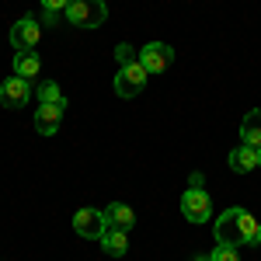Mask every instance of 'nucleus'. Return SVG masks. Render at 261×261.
<instances>
[{
    "label": "nucleus",
    "mask_w": 261,
    "mask_h": 261,
    "mask_svg": "<svg viewBox=\"0 0 261 261\" xmlns=\"http://www.w3.org/2000/svg\"><path fill=\"white\" fill-rule=\"evenodd\" d=\"M195 261H213V258H195Z\"/></svg>",
    "instance_id": "412c9836"
},
{
    "label": "nucleus",
    "mask_w": 261,
    "mask_h": 261,
    "mask_svg": "<svg viewBox=\"0 0 261 261\" xmlns=\"http://www.w3.org/2000/svg\"><path fill=\"white\" fill-rule=\"evenodd\" d=\"M258 167H261V150H258Z\"/></svg>",
    "instance_id": "4be33fe9"
},
{
    "label": "nucleus",
    "mask_w": 261,
    "mask_h": 261,
    "mask_svg": "<svg viewBox=\"0 0 261 261\" xmlns=\"http://www.w3.org/2000/svg\"><path fill=\"white\" fill-rule=\"evenodd\" d=\"M146 66H143L140 60L125 63V66H119V77H115V94L119 98H136L143 87H146Z\"/></svg>",
    "instance_id": "7ed1b4c3"
},
{
    "label": "nucleus",
    "mask_w": 261,
    "mask_h": 261,
    "mask_svg": "<svg viewBox=\"0 0 261 261\" xmlns=\"http://www.w3.org/2000/svg\"><path fill=\"white\" fill-rule=\"evenodd\" d=\"M39 35H42V28H39V18L35 14H24V18L11 28V45L18 49V53H24V49H35L39 45Z\"/></svg>",
    "instance_id": "0eeeda50"
},
{
    "label": "nucleus",
    "mask_w": 261,
    "mask_h": 261,
    "mask_svg": "<svg viewBox=\"0 0 261 261\" xmlns=\"http://www.w3.org/2000/svg\"><path fill=\"white\" fill-rule=\"evenodd\" d=\"M42 7H45V11H66V7H70V0H42Z\"/></svg>",
    "instance_id": "a211bd4d"
},
{
    "label": "nucleus",
    "mask_w": 261,
    "mask_h": 261,
    "mask_svg": "<svg viewBox=\"0 0 261 261\" xmlns=\"http://www.w3.org/2000/svg\"><path fill=\"white\" fill-rule=\"evenodd\" d=\"M45 21L49 24H60V11H45Z\"/></svg>",
    "instance_id": "6ab92c4d"
},
{
    "label": "nucleus",
    "mask_w": 261,
    "mask_h": 261,
    "mask_svg": "<svg viewBox=\"0 0 261 261\" xmlns=\"http://www.w3.org/2000/svg\"><path fill=\"white\" fill-rule=\"evenodd\" d=\"M241 140L244 146H254V150H261V108H254V112H247L241 122Z\"/></svg>",
    "instance_id": "9d476101"
},
{
    "label": "nucleus",
    "mask_w": 261,
    "mask_h": 261,
    "mask_svg": "<svg viewBox=\"0 0 261 261\" xmlns=\"http://www.w3.org/2000/svg\"><path fill=\"white\" fill-rule=\"evenodd\" d=\"M56 101H66L63 91H60V84H53V81L39 84V105H56Z\"/></svg>",
    "instance_id": "2eb2a0df"
},
{
    "label": "nucleus",
    "mask_w": 261,
    "mask_h": 261,
    "mask_svg": "<svg viewBox=\"0 0 261 261\" xmlns=\"http://www.w3.org/2000/svg\"><path fill=\"white\" fill-rule=\"evenodd\" d=\"M28 98H32V81H24L18 73L0 84V105L4 108H21V105H28Z\"/></svg>",
    "instance_id": "6e6552de"
},
{
    "label": "nucleus",
    "mask_w": 261,
    "mask_h": 261,
    "mask_svg": "<svg viewBox=\"0 0 261 261\" xmlns=\"http://www.w3.org/2000/svg\"><path fill=\"white\" fill-rule=\"evenodd\" d=\"M63 112H66V101L39 105V112H35V129H39V136H56V133H60Z\"/></svg>",
    "instance_id": "1a4fd4ad"
},
{
    "label": "nucleus",
    "mask_w": 261,
    "mask_h": 261,
    "mask_svg": "<svg viewBox=\"0 0 261 261\" xmlns=\"http://www.w3.org/2000/svg\"><path fill=\"white\" fill-rule=\"evenodd\" d=\"M105 220H108V226H115V230H133L136 213H133L129 205H122V202H112V205L105 209Z\"/></svg>",
    "instance_id": "f8f14e48"
},
{
    "label": "nucleus",
    "mask_w": 261,
    "mask_h": 261,
    "mask_svg": "<svg viewBox=\"0 0 261 261\" xmlns=\"http://www.w3.org/2000/svg\"><path fill=\"white\" fill-rule=\"evenodd\" d=\"M181 213H185L188 223H205L213 216V202H209V195H205L202 188H188V192L181 195Z\"/></svg>",
    "instance_id": "20e7f679"
},
{
    "label": "nucleus",
    "mask_w": 261,
    "mask_h": 261,
    "mask_svg": "<svg viewBox=\"0 0 261 261\" xmlns=\"http://www.w3.org/2000/svg\"><path fill=\"white\" fill-rule=\"evenodd\" d=\"M171 60H174V49H171L167 42H146V45L140 49V63L146 66V73H161V70H167Z\"/></svg>",
    "instance_id": "423d86ee"
},
{
    "label": "nucleus",
    "mask_w": 261,
    "mask_h": 261,
    "mask_svg": "<svg viewBox=\"0 0 261 261\" xmlns=\"http://www.w3.org/2000/svg\"><path fill=\"white\" fill-rule=\"evenodd\" d=\"M213 261H241L237 258V247H230V244H216V251L209 254Z\"/></svg>",
    "instance_id": "dca6fc26"
},
{
    "label": "nucleus",
    "mask_w": 261,
    "mask_h": 261,
    "mask_svg": "<svg viewBox=\"0 0 261 261\" xmlns=\"http://www.w3.org/2000/svg\"><path fill=\"white\" fill-rule=\"evenodd\" d=\"M101 247H105V254H108V258H122V254L129 251L125 230H115V226H108V230H105V237H101Z\"/></svg>",
    "instance_id": "ddd939ff"
},
{
    "label": "nucleus",
    "mask_w": 261,
    "mask_h": 261,
    "mask_svg": "<svg viewBox=\"0 0 261 261\" xmlns=\"http://www.w3.org/2000/svg\"><path fill=\"white\" fill-rule=\"evenodd\" d=\"M258 226H261V223L254 220L247 209L233 205V209H226L220 220H216V241L230 244V247H237V244H254Z\"/></svg>",
    "instance_id": "f257e3e1"
},
{
    "label": "nucleus",
    "mask_w": 261,
    "mask_h": 261,
    "mask_svg": "<svg viewBox=\"0 0 261 261\" xmlns=\"http://www.w3.org/2000/svg\"><path fill=\"white\" fill-rule=\"evenodd\" d=\"M108 18V7L105 0H70L66 7V21L77 24V28H98Z\"/></svg>",
    "instance_id": "f03ea898"
},
{
    "label": "nucleus",
    "mask_w": 261,
    "mask_h": 261,
    "mask_svg": "<svg viewBox=\"0 0 261 261\" xmlns=\"http://www.w3.org/2000/svg\"><path fill=\"white\" fill-rule=\"evenodd\" d=\"M254 244H258V247H261V226H258V237H254Z\"/></svg>",
    "instance_id": "aec40b11"
},
{
    "label": "nucleus",
    "mask_w": 261,
    "mask_h": 261,
    "mask_svg": "<svg viewBox=\"0 0 261 261\" xmlns=\"http://www.w3.org/2000/svg\"><path fill=\"white\" fill-rule=\"evenodd\" d=\"M115 63H119V66H125V63H133V45H125V42H119V45H115Z\"/></svg>",
    "instance_id": "f3484780"
},
{
    "label": "nucleus",
    "mask_w": 261,
    "mask_h": 261,
    "mask_svg": "<svg viewBox=\"0 0 261 261\" xmlns=\"http://www.w3.org/2000/svg\"><path fill=\"white\" fill-rule=\"evenodd\" d=\"M230 167H233V174H251V171L258 167V150H254V146H237V150H230Z\"/></svg>",
    "instance_id": "9b49d317"
},
{
    "label": "nucleus",
    "mask_w": 261,
    "mask_h": 261,
    "mask_svg": "<svg viewBox=\"0 0 261 261\" xmlns=\"http://www.w3.org/2000/svg\"><path fill=\"white\" fill-rule=\"evenodd\" d=\"M39 70H42V63H39V56H35L32 49H24V53L14 56V73H18V77L32 81V77H39Z\"/></svg>",
    "instance_id": "4468645a"
},
{
    "label": "nucleus",
    "mask_w": 261,
    "mask_h": 261,
    "mask_svg": "<svg viewBox=\"0 0 261 261\" xmlns=\"http://www.w3.org/2000/svg\"><path fill=\"white\" fill-rule=\"evenodd\" d=\"M73 230L81 233L84 241H101L105 230H108V220H105V213H98V209H81L73 216Z\"/></svg>",
    "instance_id": "39448f33"
}]
</instances>
